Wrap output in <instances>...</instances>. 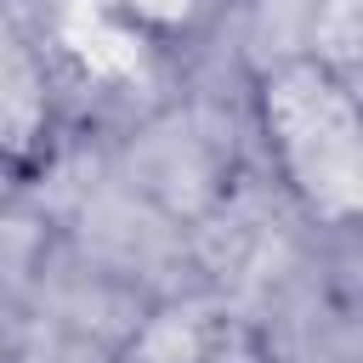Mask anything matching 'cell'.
Listing matches in <instances>:
<instances>
[{"mask_svg":"<svg viewBox=\"0 0 363 363\" xmlns=\"http://www.w3.org/2000/svg\"><path fill=\"white\" fill-rule=\"evenodd\" d=\"M255 130L284 193L318 227H352L363 204V113L329 57H278L255 74Z\"/></svg>","mask_w":363,"mask_h":363,"instance_id":"cell-1","label":"cell"},{"mask_svg":"<svg viewBox=\"0 0 363 363\" xmlns=\"http://www.w3.org/2000/svg\"><path fill=\"white\" fill-rule=\"evenodd\" d=\"M62 136V102L40 40L0 6V170L34 182L51 170Z\"/></svg>","mask_w":363,"mask_h":363,"instance_id":"cell-2","label":"cell"},{"mask_svg":"<svg viewBox=\"0 0 363 363\" xmlns=\"http://www.w3.org/2000/svg\"><path fill=\"white\" fill-rule=\"evenodd\" d=\"M119 363H284V357L255 318L187 301L142 318Z\"/></svg>","mask_w":363,"mask_h":363,"instance_id":"cell-3","label":"cell"},{"mask_svg":"<svg viewBox=\"0 0 363 363\" xmlns=\"http://www.w3.org/2000/svg\"><path fill=\"white\" fill-rule=\"evenodd\" d=\"M125 11L130 28H142L147 40H187L204 17H210V0H113Z\"/></svg>","mask_w":363,"mask_h":363,"instance_id":"cell-4","label":"cell"}]
</instances>
